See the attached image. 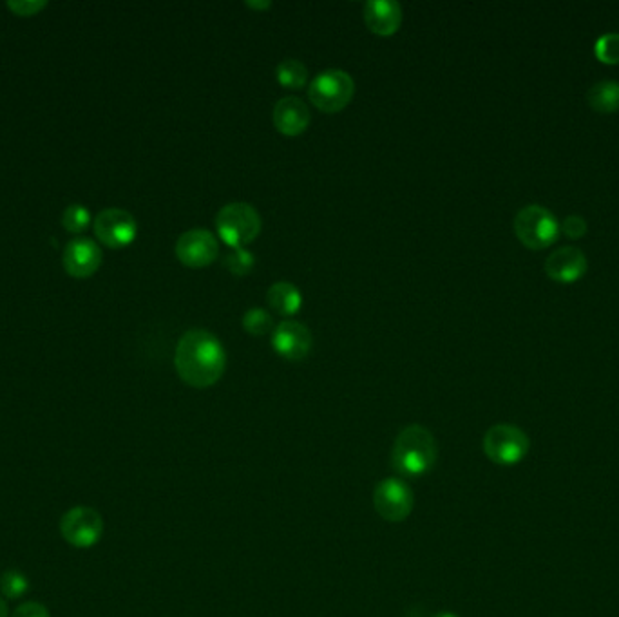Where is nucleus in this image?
<instances>
[{"mask_svg":"<svg viewBox=\"0 0 619 617\" xmlns=\"http://www.w3.org/2000/svg\"><path fill=\"white\" fill-rule=\"evenodd\" d=\"M355 93L352 76L343 69H326L315 76L308 87L310 102L323 113L334 114L343 111Z\"/></svg>","mask_w":619,"mask_h":617,"instance_id":"obj_4","label":"nucleus"},{"mask_svg":"<svg viewBox=\"0 0 619 617\" xmlns=\"http://www.w3.org/2000/svg\"><path fill=\"white\" fill-rule=\"evenodd\" d=\"M91 223L89 210L80 203H71L62 214V227L71 234H82Z\"/></svg>","mask_w":619,"mask_h":617,"instance_id":"obj_21","label":"nucleus"},{"mask_svg":"<svg viewBox=\"0 0 619 617\" xmlns=\"http://www.w3.org/2000/svg\"><path fill=\"white\" fill-rule=\"evenodd\" d=\"M277 82L286 89H301L308 82V69L296 58H286L276 67Z\"/></svg>","mask_w":619,"mask_h":617,"instance_id":"obj_18","label":"nucleus"},{"mask_svg":"<svg viewBox=\"0 0 619 617\" xmlns=\"http://www.w3.org/2000/svg\"><path fill=\"white\" fill-rule=\"evenodd\" d=\"M243 328L250 335L261 337V335L272 332L274 319H272V315L268 314L267 310L252 308V310H248L247 314L243 315Z\"/></svg>","mask_w":619,"mask_h":617,"instance_id":"obj_22","label":"nucleus"},{"mask_svg":"<svg viewBox=\"0 0 619 617\" xmlns=\"http://www.w3.org/2000/svg\"><path fill=\"white\" fill-rule=\"evenodd\" d=\"M174 366L185 384L205 390L223 377L227 352L220 339L209 330H189L183 333L176 346Z\"/></svg>","mask_w":619,"mask_h":617,"instance_id":"obj_1","label":"nucleus"},{"mask_svg":"<svg viewBox=\"0 0 619 617\" xmlns=\"http://www.w3.org/2000/svg\"><path fill=\"white\" fill-rule=\"evenodd\" d=\"M437 458V440L428 428L419 424L402 429L391 449V466L399 475L408 478L428 475L437 464Z\"/></svg>","mask_w":619,"mask_h":617,"instance_id":"obj_2","label":"nucleus"},{"mask_svg":"<svg viewBox=\"0 0 619 617\" xmlns=\"http://www.w3.org/2000/svg\"><path fill=\"white\" fill-rule=\"evenodd\" d=\"M560 228H562V232L567 238L580 239L587 232V221H585V218L578 216V214H571V216L563 219Z\"/></svg>","mask_w":619,"mask_h":617,"instance_id":"obj_25","label":"nucleus"},{"mask_svg":"<svg viewBox=\"0 0 619 617\" xmlns=\"http://www.w3.org/2000/svg\"><path fill=\"white\" fill-rule=\"evenodd\" d=\"M515 232L525 247L543 250L556 243L562 228L551 210L542 205H527L516 214Z\"/></svg>","mask_w":619,"mask_h":617,"instance_id":"obj_5","label":"nucleus"},{"mask_svg":"<svg viewBox=\"0 0 619 617\" xmlns=\"http://www.w3.org/2000/svg\"><path fill=\"white\" fill-rule=\"evenodd\" d=\"M272 2H247V6L250 8H270Z\"/></svg>","mask_w":619,"mask_h":617,"instance_id":"obj_28","label":"nucleus"},{"mask_svg":"<svg viewBox=\"0 0 619 617\" xmlns=\"http://www.w3.org/2000/svg\"><path fill=\"white\" fill-rule=\"evenodd\" d=\"M220 254V243L207 228H192L181 234L176 243V256L191 268L209 266Z\"/></svg>","mask_w":619,"mask_h":617,"instance_id":"obj_10","label":"nucleus"},{"mask_svg":"<svg viewBox=\"0 0 619 617\" xmlns=\"http://www.w3.org/2000/svg\"><path fill=\"white\" fill-rule=\"evenodd\" d=\"M364 20L373 33L388 37L399 31L402 6L393 0H368L364 4Z\"/></svg>","mask_w":619,"mask_h":617,"instance_id":"obj_15","label":"nucleus"},{"mask_svg":"<svg viewBox=\"0 0 619 617\" xmlns=\"http://www.w3.org/2000/svg\"><path fill=\"white\" fill-rule=\"evenodd\" d=\"M312 114L308 105L296 96H285L274 107V125L279 133L286 136H297L305 133L310 125Z\"/></svg>","mask_w":619,"mask_h":617,"instance_id":"obj_14","label":"nucleus"},{"mask_svg":"<svg viewBox=\"0 0 619 617\" xmlns=\"http://www.w3.org/2000/svg\"><path fill=\"white\" fill-rule=\"evenodd\" d=\"M102 250L96 241L89 238L71 239L64 248L62 265L71 277L86 279L95 274L102 265Z\"/></svg>","mask_w":619,"mask_h":617,"instance_id":"obj_11","label":"nucleus"},{"mask_svg":"<svg viewBox=\"0 0 619 617\" xmlns=\"http://www.w3.org/2000/svg\"><path fill=\"white\" fill-rule=\"evenodd\" d=\"M29 590V580L20 570H6L0 576V592L4 599H20Z\"/></svg>","mask_w":619,"mask_h":617,"instance_id":"obj_19","label":"nucleus"},{"mask_svg":"<svg viewBox=\"0 0 619 617\" xmlns=\"http://www.w3.org/2000/svg\"><path fill=\"white\" fill-rule=\"evenodd\" d=\"M312 333L297 321H283L272 333V346L286 361H301L312 350Z\"/></svg>","mask_w":619,"mask_h":617,"instance_id":"obj_12","label":"nucleus"},{"mask_svg":"<svg viewBox=\"0 0 619 617\" xmlns=\"http://www.w3.org/2000/svg\"><path fill=\"white\" fill-rule=\"evenodd\" d=\"M0 617H10V608H8V601L4 598H0Z\"/></svg>","mask_w":619,"mask_h":617,"instance_id":"obj_27","label":"nucleus"},{"mask_svg":"<svg viewBox=\"0 0 619 617\" xmlns=\"http://www.w3.org/2000/svg\"><path fill=\"white\" fill-rule=\"evenodd\" d=\"M10 617H51L48 608L37 601H26L13 610Z\"/></svg>","mask_w":619,"mask_h":617,"instance_id":"obj_26","label":"nucleus"},{"mask_svg":"<svg viewBox=\"0 0 619 617\" xmlns=\"http://www.w3.org/2000/svg\"><path fill=\"white\" fill-rule=\"evenodd\" d=\"M594 53L603 64H619V33L601 35L596 40Z\"/></svg>","mask_w":619,"mask_h":617,"instance_id":"obj_23","label":"nucleus"},{"mask_svg":"<svg viewBox=\"0 0 619 617\" xmlns=\"http://www.w3.org/2000/svg\"><path fill=\"white\" fill-rule=\"evenodd\" d=\"M218 234L230 248H243L258 238L261 232V218L252 205L238 201L229 203L218 212L216 218Z\"/></svg>","mask_w":619,"mask_h":617,"instance_id":"obj_3","label":"nucleus"},{"mask_svg":"<svg viewBox=\"0 0 619 617\" xmlns=\"http://www.w3.org/2000/svg\"><path fill=\"white\" fill-rule=\"evenodd\" d=\"M587 268H589L587 257L580 248L572 245L556 248L545 261V274L558 283L578 281L585 276Z\"/></svg>","mask_w":619,"mask_h":617,"instance_id":"obj_13","label":"nucleus"},{"mask_svg":"<svg viewBox=\"0 0 619 617\" xmlns=\"http://www.w3.org/2000/svg\"><path fill=\"white\" fill-rule=\"evenodd\" d=\"M373 505L386 522L399 523L410 518L415 496L410 485L400 478H386L373 491Z\"/></svg>","mask_w":619,"mask_h":617,"instance_id":"obj_8","label":"nucleus"},{"mask_svg":"<svg viewBox=\"0 0 619 617\" xmlns=\"http://www.w3.org/2000/svg\"><path fill=\"white\" fill-rule=\"evenodd\" d=\"M431 617H458L457 614H453V612H437V614H433Z\"/></svg>","mask_w":619,"mask_h":617,"instance_id":"obj_29","label":"nucleus"},{"mask_svg":"<svg viewBox=\"0 0 619 617\" xmlns=\"http://www.w3.org/2000/svg\"><path fill=\"white\" fill-rule=\"evenodd\" d=\"M482 446L491 462L498 466H516L529 453L531 440L525 435V431L513 424H496L487 429Z\"/></svg>","mask_w":619,"mask_h":617,"instance_id":"obj_6","label":"nucleus"},{"mask_svg":"<svg viewBox=\"0 0 619 617\" xmlns=\"http://www.w3.org/2000/svg\"><path fill=\"white\" fill-rule=\"evenodd\" d=\"M60 534L71 547L91 549L102 540L104 518L93 507H73L60 520Z\"/></svg>","mask_w":619,"mask_h":617,"instance_id":"obj_7","label":"nucleus"},{"mask_svg":"<svg viewBox=\"0 0 619 617\" xmlns=\"http://www.w3.org/2000/svg\"><path fill=\"white\" fill-rule=\"evenodd\" d=\"M95 234L109 248H124L138 236V223L124 209H105L95 218Z\"/></svg>","mask_w":619,"mask_h":617,"instance_id":"obj_9","label":"nucleus"},{"mask_svg":"<svg viewBox=\"0 0 619 617\" xmlns=\"http://www.w3.org/2000/svg\"><path fill=\"white\" fill-rule=\"evenodd\" d=\"M46 6H48L46 0H28V2L26 0H10L8 2V8L19 17H33L40 10H44Z\"/></svg>","mask_w":619,"mask_h":617,"instance_id":"obj_24","label":"nucleus"},{"mask_svg":"<svg viewBox=\"0 0 619 617\" xmlns=\"http://www.w3.org/2000/svg\"><path fill=\"white\" fill-rule=\"evenodd\" d=\"M267 303L279 315H296L303 306V295L299 288L292 283H276L270 286L267 292Z\"/></svg>","mask_w":619,"mask_h":617,"instance_id":"obj_16","label":"nucleus"},{"mask_svg":"<svg viewBox=\"0 0 619 617\" xmlns=\"http://www.w3.org/2000/svg\"><path fill=\"white\" fill-rule=\"evenodd\" d=\"M587 102L598 113H614L619 109V82L601 80L587 93Z\"/></svg>","mask_w":619,"mask_h":617,"instance_id":"obj_17","label":"nucleus"},{"mask_svg":"<svg viewBox=\"0 0 619 617\" xmlns=\"http://www.w3.org/2000/svg\"><path fill=\"white\" fill-rule=\"evenodd\" d=\"M223 265L227 266L232 276L243 277L256 265V257L247 248H232L223 259Z\"/></svg>","mask_w":619,"mask_h":617,"instance_id":"obj_20","label":"nucleus"}]
</instances>
